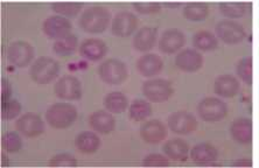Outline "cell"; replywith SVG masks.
<instances>
[{"label": "cell", "mask_w": 259, "mask_h": 168, "mask_svg": "<svg viewBox=\"0 0 259 168\" xmlns=\"http://www.w3.org/2000/svg\"><path fill=\"white\" fill-rule=\"evenodd\" d=\"M111 21V13L104 6L94 5L83 11L78 25L83 32L101 34L105 32Z\"/></svg>", "instance_id": "1"}, {"label": "cell", "mask_w": 259, "mask_h": 168, "mask_svg": "<svg viewBox=\"0 0 259 168\" xmlns=\"http://www.w3.org/2000/svg\"><path fill=\"white\" fill-rule=\"evenodd\" d=\"M77 119V109L69 103H55L46 111V121L53 129H68Z\"/></svg>", "instance_id": "2"}, {"label": "cell", "mask_w": 259, "mask_h": 168, "mask_svg": "<svg viewBox=\"0 0 259 168\" xmlns=\"http://www.w3.org/2000/svg\"><path fill=\"white\" fill-rule=\"evenodd\" d=\"M29 77L39 86H46L59 76L60 63L52 57L41 56L29 67Z\"/></svg>", "instance_id": "3"}, {"label": "cell", "mask_w": 259, "mask_h": 168, "mask_svg": "<svg viewBox=\"0 0 259 168\" xmlns=\"http://www.w3.org/2000/svg\"><path fill=\"white\" fill-rule=\"evenodd\" d=\"M98 75L103 82L109 86H119L126 81L128 70L126 64L118 59H109L98 67Z\"/></svg>", "instance_id": "4"}, {"label": "cell", "mask_w": 259, "mask_h": 168, "mask_svg": "<svg viewBox=\"0 0 259 168\" xmlns=\"http://www.w3.org/2000/svg\"><path fill=\"white\" fill-rule=\"evenodd\" d=\"M143 94L150 102L161 103L173 96V83L165 78L148 79L143 83Z\"/></svg>", "instance_id": "5"}, {"label": "cell", "mask_w": 259, "mask_h": 168, "mask_svg": "<svg viewBox=\"0 0 259 168\" xmlns=\"http://www.w3.org/2000/svg\"><path fill=\"white\" fill-rule=\"evenodd\" d=\"M199 116L207 123H216L223 119L228 113V106L222 99L216 97H205L197 105Z\"/></svg>", "instance_id": "6"}, {"label": "cell", "mask_w": 259, "mask_h": 168, "mask_svg": "<svg viewBox=\"0 0 259 168\" xmlns=\"http://www.w3.org/2000/svg\"><path fill=\"white\" fill-rule=\"evenodd\" d=\"M35 55L34 47L27 41H14L7 47V60L15 68L29 66Z\"/></svg>", "instance_id": "7"}, {"label": "cell", "mask_w": 259, "mask_h": 168, "mask_svg": "<svg viewBox=\"0 0 259 168\" xmlns=\"http://www.w3.org/2000/svg\"><path fill=\"white\" fill-rule=\"evenodd\" d=\"M54 94L63 101H78L83 96L82 83L75 76H63L54 84Z\"/></svg>", "instance_id": "8"}, {"label": "cell", "mask_w": 259, "mask_h": 168, "mask_svg": "<svg viewBox=\"0 0 259 168\" xmlns=\"http://www.w3.org/2000/svg\"><path fill=\"white\" fill-rule=\"evenodd\" d=\"M216 35L227 45H237L245 40L244 27L234 20H223L216 25Z\"/></svg>", "instance_id": "9"}, {"label": "cell", "mask_w": 259, "mask_h": 168, "mask_svg": "<svg viewBox=\"0 0 259 168\" xmlns=\"http://www.w3.org/2000/svg\"><path fill=\"white\" fill-rule=\"evenodd\" d=\"M72 25L67 18L61 15H49L42 24V32L51 40H61L71 34Z\"/></svg>", "instance_id": "10"}, {"label": "cell", "mask_w": 259, "mask_h": 168, "mask_svg": "<svg viewBox=\"0 0 259 168\" xmlns=\"http://www.w3.org/2000/svg\"><path fill=\"white\" fill-rule=\"evenodd\" d=\"M138 24L139 20L136 14L127 12V11L118 12L112 19L111 32L113 35L126 39L136 32V29L138 28Z\"/></svg>", "instance_id": "11"}, {"label": "cell", "mask_w": 259, "mask_h": 168, "mask_svg": "<svg viewBox=\"0 0 259 168\" xmlns=\"http://www.w3.org/2000/svg\"><path fill=\"white\" fill-rule=\"evenodd\" d=\"M167 124L170 131L175 135H190L197 128V120L195 116L187 111L173 112L167 119Z\"/></svg>", "instance_id": "12"}, {"label": "cell", "mask_w": 259, "mask_h": 168, "mask_svg": "<svg viewBox=\"0 0 259 168\" xmlns=\"http://www.w3.org/2000/svg\"><path fill=\"white\" fill-rule=\"evenodd\" d=\"M15 129L27 138H35L44 133L45 123L39 114L26 113L15 121Z\"/></svg>", "instance_id": "13"}, {"label": "cell", "mask_w": 259, "mask_h": 168, "mask_svg": "<svg viewBox=\"0 0 259 168\" xmlns=\"http://www.w3.org/2000/svg\"><path fill=\"white\" fill-rule=\"evenodd\" d=\"M186 44L185 34L179 29H167L160 36L158 47L163 54H175Z\"/></svg>", "instance_id": "14"}, {"label": "cell", "mask_w": 259, "mask_h": 168, "mask_svg": "<svg viewBox=\"0 0 259 168\" xmlns=\"http://www.w3.org/2000/svg\"><path fill=\"white\" fill-rule=\"evenodd\" d=\"M217 158L219 152L214 145L209 143L197 144L190 150V159L199 166H219L216 163Z\"/></svg>", "instance_id": "15"}, {"label": "cell", "mask_w": 259, "mask_h": 168, "mask_svg": "<svg viewBox=\"0 0 259 168\" xmlns=\"http://www.w3.org/2000/svg\"><path fill=\"white\" fill-rule=\"evenodd\" d=\"M140 137L146 144L157 145L166 139L167 128L166 125L158 119H151L140 126Z\"/></svg>", "instance_id": "16"}, {"label": "cell", "mask_w": 259, "mask_h": 168, "mask_svg": "<svg viewBox=\"0 0 259 168\" xmlns=\"http://www.w3.org/2000/svg\"><path fill=\"white\" fill-rule=\"evenodd\" d=\"M175 66L185 72H195L203 66V56L196 49H185L175 56Z\"/></svg>", "instance_id": "17"}, {"label": "cell", "mask_w": 259, "mask_h": 168, "mask_svg": "<svg viewBox=\"0 0 259 168\" xmlns=\"http://www.w3.org/2000/svg\"><path fill=\"white\" fill-rule=\"evenodd\" d=\"M89 125L100 135H110L116 128V119L111 112L97 110L89 116Z\"/></svg>", "instance_id": "18"}, {"label": "cell", "mask_w": 259, "mask_h": 168, "mask_svg": "<svg viewBox=\"0 0 259 168\" xmlns=\"http://www.w3.org/2000/svg\"><path fill=\"white\" fill-rule=\"evenodd\" d=\"M158 40V28L155 26H144L133 37V47L137 52H148Z\"/></svg>", "instance_id": "19"}, {"label": "cell", "mask_w": 259, "mask_h": 168, "mask_svg": "<svg viewBox=\"0 0 259 168\" xmlns=\"http://www.w3.org/2000/svg\"><path fill=\"white\" fill-rule=\"evenodd\" d=\"M230 136L237 144L249 145L252 141V121L249 118H237L230 126Z\"/></svg>", "instance_id": "20"}, {"label": "cell", "mask_w": 259, "mask_h": 168, "mask_svg": "<svg viewBox=\"0 0 259 168\" xmlns=\"http://www.w3.org/2000/svg\"><path fill=\"white\" fill-rule=\"evenodd\" d=\"M136 67L139 74L144 77H153L162 70L163 61L157 54L148 53V54L139 57L136 63Z\"/></svg>", "instance_id": "21"}, {"label": "cell", "mask_w": 259, "mask_h": 168, "mask_svg": "<svg viewBox=\"0 0 259 168\" xmlns=\"http://www.w3.org/2000/svg\"><path fill=\"white\" fill-rule=\"evenodd\" d=\"M79 54L89 61H100L108 54V45L100 39H87L79 46Z\"/></svg>", "instance_id": "22"}, {"label": "cell", "mask_w": 259, "mask_h": 168, "mask_svg": "<svg viewBox=\"0 0 259 168\" xmlns=\"http://www.w3.org/2000/svg\"><path fill=\"white\" fill-rule=\"evenodd\" d=\"M241 84L231 75H221L215 79L214 91L217 96L223 98H232L239 93Z\"/></svg>", "instance_id": "23"}, {"label": "cell", "mask_w": 259, "mask_h": 168, "mask_svg": "<svg viewBox=\"0 0 259 168\" xmlns=\"http://www.w3.org/2000/svg\"><path fill=\"white\" fill-rule=\"evenodd\" d=\"M162 151L167 158L173 161L184 162L188 159L189 145L180 138H172L163 144Z\"/></svg>", "instance_id": "24"}, {"label": "cell", "mask_w": 259, "mask_h": 168, "mask_svg": "<svg viewBox=\"0 0 259 168\" xmlns=\"http://www.w3.org/2000/svg\"><path fill=\"white\" fill-rule=\"evenodd\" d=\"M101 146V138L95 132H82L75 138V147L79 153H96Z\"/></svg>", "instance_id": "25"}, {"label": "cell", "mask_w": 259, "mask_h": 168, "mask_svg": "<svg viewBox=\"0 0 259 168\" xmlns=\"http://www.w3.org/2000/svg\"><path fill=\"white\" fill-rule=\"evenodd\" d=\"M105 109L111 113H123L128 108V99L120 91H111L104 97L103 101Z\"/></svg>", "instance_id": "26"}, {"label": "cell", "mask_w": 259, "mask_h": 168, "mask_svg": "<svg viewBox=\"0 0 259 168\" xmlns=\"http://www.w3.org/2000/svg\"><path fill=\"white\" fill-rule=\"evenodd\" d=\"M193 46L195 49L201 52H212L219 47V40L214 35V33L208 30H201L194 34Z\"/></svg>", "instance_id": "27"}, {"label": "cell", "mask_w": 259, "mask_h": 168, "mask_svg": "<svg viewBox=\"0 0 259 168\" xmlns=\"http://www.w3.org/2000/svg\"><path fill=\"white\" fill-rule=\"evenodd\" d=\"M152 111L153 110H152V105L148 101L137 98L130 104L128 117L133 121H143L151 116Z\"/></svg>", "instance_id": "28"}, {"label": "cell", "mask_w": 259, "mask_h": 168, "mask_svg": "<svg viewBox=\"0 0 259 168\" xmlns=\"http://www.w3.org/2000/svg\"><path fill=\"white\" fill-rule=\"evenodd\" d=\"M78 46V39L75 34H70L63 39L58 40L53 45V51L60 57H69L74 54Z\"/></svg>", "instance_id": "29"}, {"label": "cell", "mask_w": 259, "mask_h": 168, "mask_svg": "<svg viewBox=\"0 0 259 168\" xmlns=\"http://www.w3.org/2000/svg\"><path fill=\"white\" fill-rule=\"evenodd\" d=\"M209 14V5L205 3H188L185 5L184 15L189 21H203Z\"/></svg>", "instance_id": "30"}, {"label": "cell", "mask_w": 259, "mask_h": 168, "mask_svg": "<svg viewBox=\"0 0 259 168\" xmlns=\"http://www.w3.org/2000/svg\"><path fill=\"white\" fill-rule=\"evenodd\" d=\"M250 4L246 3H220L219 7L221 13L224 17L230 18V19H237L242 18L244 15L247 10H249Z\"/></svg>", "instance_id": "31"}, {"label": "cell", "mask_w": 259, "mask_h": 168, "mask_svg": "<svg viewBox=\"0 0 259 168\" xmlns=\"http://www.w3.org/2000/svg\"><path fill=\"white\" fill-rule=\"evenodd\" d=\"M52 10L64 18L76 17L83 9L82 3H53Z\"/></svg>", "instance_id": "32"}, {"label": "cell", "mask_w": 259, "mask_h": 168, "mask_svg": "<svg viewBox=\"0 0 259 168\" xmlns=\"http://www.w3.org/2000/svg\"><path fill=\"white\" fill-rule=\"evenodd\" d=\"M2 147L7 153H18L22 148V139L17 132H6L2 137Z\"/></svg>", "instance_id": "33"}, {"label": "cell", "mask_w": 259, "mask_h": 168, "mask_svg": "<svg viewBox=\"0 0 259 168\" xmlns=\"http://www.w3.org/2000/svg\"><path fill=\"white\" fill-rule=\"evenodd\" d=\"M238 77L244 82L246 86L252 84V57L245 56L238 61L236 67Z\"/></svg>", "instance_id": "34"}, {"label": "cell", "mask_w": 259, "mask_h": 168, "mask_svg": "<svg viewBox=\"0 0 259 168\" xmlns=\"http://www.w3.org/2000/svg\"><path fill=\"white\" fill-rule=\"evenodd\" d=\"M21 104L18 99L11 98L2 103V118L4 120H12L21 112Z\"/></svg>", "instance_id": "35"}, {"label": "cell", "mask_w": 259, "mask_h": 168, "mask_svg": "<svg viewBox=\"0 0 259 168\" xmlns=\"http://www.w3.org/2000/svg\"><path fill=\"white\" fill-rule=\"evenodd\" d=\"M77 159L70 153H60L49 160V167H77Z\"/></svg>", "instance_id": "36"}, {"label": "cell", "mask_w": 259, "mask_h": 168, "mask_svg": "<svg viewBox=\"0 0 259 168\" xmlns=\"http://www.w3.org/2000/svg\"><path fill=\"white\" fill-rule=\"evenodd\" d=\"M143 166L145 167H167L169 161L167 156L159 153H151L146 155L143 160Z\"/></svg>", "instance_id": "37"}, {"label": "cell", "mask_w": 259, "mask_h": 168, "mask_svg": "<svg viewBox=\"0 0 259 168\" xmlns=\"http://www.w3.org/2000/svg\"><path fill=\"white\" fill-rule=\"evenodd\" d=\"M133 9L140 14H155L161 10V4L159 3H133Z\"/></svg>", "instance_id": "38"}, {"label": "cell", "mask_w": 259, "mask_h": 168, "mask_svg": "<svg viewBox=\"0 0 259 168\" xmlns=\"http://www.w3.org/2000/svg\"><path fill=\"white\" fill-rule=\"evenodd\" d=\"M12 95V86L11 82L6 78H2V103L11 99Z\"/></svg>", "instance_id": "39"}, {"label": "cell", "mask_w": 259, "mask_h": 168, "mask_svg": "<svg viewBox=\"0 0 259 168\" xmlns=\"http://www.w3.org/2000/svg\"><path fill=\"white\" fill-rule=\"evenodd\" d=\"M232 167H251L252 166V161L250 159H238L231 163Z\"/></svg>", "instance_id": "40"}, {"label": "cell", "mask_w": 259, "mask_h": 168, "mask_svg": "<svg viewBox=\"0 0 259 168\" xmlns=\"http://www.w3.org/2000/svg\"><path fill=\"white\" fill-rule=\"evenodd\" d=\"M166 7H170V9H177V7L182 6L181 3H165L163 4Z\"/></svg>", "instance_id": "41"}, {"label": "cell", "mask_w": 259, "mask_h": 168, "mask_svg": "<svg viewBox=\"0 0 259 168\" xmlns=\"http://www.w3.org/2000/svg\"><path fill=\"white\" fill-rule=\"evenodd\" d=\"M6 155L5 154H2V166H9L10 165V162H6Z\"/></svg>", "instance_id": "42"}]
</instances>
